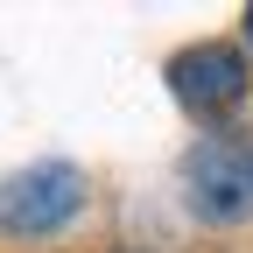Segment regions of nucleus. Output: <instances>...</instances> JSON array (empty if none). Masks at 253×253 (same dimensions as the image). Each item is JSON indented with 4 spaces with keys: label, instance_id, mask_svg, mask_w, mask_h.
Masks as SVG:
<instances>
[{
    "label": "nucleus",
    "instance_id": "obj_1",
    "mask_svg": "<svg viewBox=\"0 0 253 253\" xmlns=\"http://www.w3.org/2000/svg\"><path fill=\"white\" fill-rule=\"evenodd\" d=\"M183 190H190V211L211 218V225H225L253 204V148L232 141V134H211L190 148L183 162Z\"/></svg>",
    "mask_w": 253,
    "mask_h": 253
},
{
    "label": "nucleus",
    "instance_id": "obj_2",
    "mask_svg": "<svg viewBox=\"0 0 253 253\" xmlns=\"http://www.w3.org/2000/svg\"><path fill=\"white\" fill-rule=\"evenodd\" d=\"M78 204H84V176L71 162H36L0 183V225L7 232H56L78 218Z\"/></svg>",
    "mask_w": 253,
    "mask_h": 253
},
{
    "label": "nucleus",
    "instance_id": "obj_3",
    "mask_svg": "<svg viewBox=\"0 0 253 253\" xmlns=\"http://www.w3.org/2000/svg\"><path fill=\"white\" fill-rule=\"evenodd\" d=\"M169 91L190 113H225L246 99V56L232 42H190L169 56Z\"/></svg>",
    "mask_w": 253,
    "mask_h": 253
},
{
    "label": "nucleus",
    "instance_id": "obj_4",
    "mask_svg": "<svg viewBox=\"0 0 253 253\" xmlns=\"http://www.w3.org/2000/svg\"><path fill=\"white\" fill-rule=\"evenodd\" d=\"M246 36H253V7H246Z\"/></svg>",
    "mask_w": 253,
    "mask_h": 253
}]
</instances>
